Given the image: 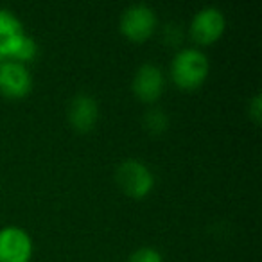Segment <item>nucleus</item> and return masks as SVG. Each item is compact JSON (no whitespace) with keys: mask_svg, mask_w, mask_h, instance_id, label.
<instances>
[{"mask_svg":"<svg viewBox=\"0 0 262 262\" xmlns=\"http://www.w3.org/2000/svg\"><path fill=\"white\" fill-rule=\"evenodd\" d=\"M210 61L208 56L200 47H182L171 59L169 74L176 86L183 90H194L198 88L208 76Z\"/></svg>","mask_w":262,"mask_h":262,"instance_id":"nucleus-1","label":"nucleus"},{"mask_svg":"<svg viewBox=\"0 0 262 262\" xmlns=\"http://www.w3.org/2000/svg\"><path fill=\"white\" fill-rule=\"evenodd\" d=\"M115 180L119 187L131 198H144L155 187V174L149 165L137 158H126L117 165Z\"/></svg>","mask_w":262,"mask_h":262,"instance_id":"nucleus-2","label":"nucleus"},{"mask_svg":"<svg viewBox=\"0 0 262 262\" xmlns=\"http://www.w3.org/2000/svg\"><path fill=\"white\" fill-rule=\"evenodd\" d=\"M157 24V11L146 2H135V4H129L122 11L119 20V29L129 40L142 41L155 33Z\"/></svg>","mask_w":262,"mask_h":262,"instance_id":"nucleus-3","label":"nucleus"},{"mask_svg":"<svg viewBox=\"0 0 262 262\" xmlns=\"http://www.w3.org/2000/svg\"><path fill=\"white\" fill-rule=\"evenodd\" d=\"M33 239L22 226L0 228V262H29L33 257Z\"/></svg>","mask_w":262,"mask_h":262,"instance_id":"nucleus-4","label":"nucleus"},{"mask_svg":"<svg viewBox=\"0 0 262 262\" xmlns=\"http://www.w3.org/2000/svg\"><path fill=\"white\" fill-rule=\"evenodd\" d=\"M226 27L225 13L215 6H205L194 13L190 20V36L201 45H208L215 41Z\"/></svg>","mask_w":262,"mask_h":262,"instance_id":"nucleus-5","label":"nucleus"},{"mask_svg":"<svg viewBox=\"0 0 262 262\" xmlns=\"http://www.w3.org/2000/svg\"><path fill=\"white\" fill-rule=\"evenodd\" d=\"M31 88H33V76L26 63H20L16 59L0 61V94L18 99L29 94Z\"/></svg>","mask_w":262,"mask_h":262,"instance_id":"nucleus-6","label":"nucleus"},{"mask_svg":"<svg viewBox=\"0 0 262 262\" xmlns=\"http://www.w3.org/2000/svg\"><path fill=\"white\" fill-rule=\"evenodd\" d=\"M165 86V77L162 69L157 63H142L137 69L133 81H131V88L135 92V95L144 102H153L162 95Z\"/></svg>","mask_w":262,"mask_h":262,"instance_id":"nucleus-7","label":"nucleus"},{"mask_svg":"<svg viewBox=\"0 0 262 262\" xmlns=\"http://www.w3.org/2000/svg\"><path fill=\"white\" fill-rule=\"evenodd\" d=\"M24 38H26V31L18 16L11 9L0 8V58H15Z\"/></svg>","mask_w":262,"mask_h":262,"instance_id":"nucleus-8","label":"nucleus"},{"mask_svg":"<svg viewBox=\"0 0 262 262\" xmlns=\"http://www.w3.org/2000/svg\"><path fill=\"white\" fill-rule=\"evenodd\" d=\"M67 115L77 131H88L99 119V104L90 94H77L70 99Z\"/></svg>","mask_w":262,"mask_h":262,"instance_id":"nucleus-9","label":"nucleus"},{"mask_svg":"<svg viewBox=\"0 0 262 262\" xmlns=\"http://www.w3.org/2000/svg\"><path fill=\"white\" fill-rule=\"evenodd\" d=\"M36 54H38L36 40H34L33 36H29V34H26V38L22 40V43H20L18 51H16V54L13 59H16V61H20V63H27V61H31V59L36 58Z\"/></svg>","mask_w":262,"mask_h":262,"instance_id":"nucleus-10","label":"nucleus"},{"mask_svg":"<svg viewBox=\"0 0 262 262\" xmlns=\"http://www.w3.org/2000/svg\"><path fill=\"white\" fill-rule=\"evenodd\" d=\"M126 262H164V257L157 248L140 246L127 257Z\"/></svg>","mask_w":262,"mask_h":262,"instance_id":"nucleus-11","label":"nucleus"},{"mask_svg":"<svg viewBox=\"0 0 262 262\" xmlns=\"http://www.w3.org/2000/svg\"><path fill=\"white\" fill-rule=\"evenodd\" d=\"M146 124L151 131H164L167 127V115L164 110L153 108L146 113Z\"/></svg>","mask_w":262,"mask_h":262,"instance_id":"nucleus-12","label":"nucleus"},{"mask_svg":"<svg viewBox=\"0 0 262 262\" xmlns=\"http://www.w3.org/2000/svg\"><path fill=\"white\" fill-rule=\"evenodd\" d=\"M251 115H253L255 119H258V115H260V95H255V97L251 99Z\"/></svg>","mask_w":262,"mask_h":262,"instance_id":"nucleus-13","label":"nucleus"}]
</instances>
